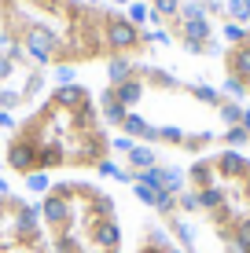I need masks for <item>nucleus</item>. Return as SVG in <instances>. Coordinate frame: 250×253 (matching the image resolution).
I'll return each instance as SVG.
<instances>
[{
    "instance_id": "obj_1",
    "label": "nucleus",
    "mask_w": 250,
    "mask_h": 253,
    "mask_svg": "<svg viewBox=\"0 0 250 253\" xmlns=\"http://www.w3.org/2000/svg\"><path fill=\"white\" fill-rule=\"evenodd\" d=\"M4 169L22 184L33 176L55 172H92V176H118L114 132L103 125L100 99L81 107H63L51 95L30 107L4 139Z\"/></svg>"
},
{
    "instance_id": "obj_2",
    "label": "nucleus",
    "mask_w": 250,
    "mask_h": 253,
    "mask_svg": "<svg viewBox=\"0 0 250 253\" xmlns=\"http://www.w3.org/2000/svg\"><path fill=\"white\" fill-rule=\"evenodd\" d=\"M33 206L51 253H125L118 202L96 180H51Z\"/></svg>"
},
{
    "instance_id": "obj_3",
    "label": "nucleus",
    "mask_w": 250,
    "mask_h": 253,
    "mask_svg": "<svg viewBox=\"0 0 250 253\" xmlns=\"http://www.w3.org/2000/svg\"><path fill=\"white\" fill-rule=\"evenodd\" d=\"M103 44H107L110 55H129V59H133V51L148 48L144 44V30L133 26L125 15H118V11L103 15Z\"/></svg>"
},
{
    "instance_id": "obj_4",
    "label": "nucleus",
    "mask_w": 250,
    "mask_h": 253,
    "mask_svg": "<svg viewBox=\"0 0 250 253\" xmlns=\"http://www.w3.org/2000/svg\"><path fill=\"white\" fill-rule=\"evenodd\" d=\"M133 253H184V250H180L177 242L158 228V224H148V228L140 231V239H136V250Z\"/></svg>"
},
{
    "instance_id": "obj_5",
    "label": "nucleus",
    "mask_w": 250,
    "mask_h": 253,
    "mask_svg": "<svg viewBox=\"0 0 250 253\" xmlns=\"http://www.w3.org/2000/svg\"><path fill=\"white\" fill-rule=\"evenodd\" d=\"M225 77H236V81L250 77V41L225 51Z\"/></svg>"
},
{
    "instance_id": "obj_6",
    "label": "nucleus",
    "mask_w": 250,
    "mask_h": 253,
    "mask_svg": "<svg viewBox=\"0 0 250 253\" xmlns=\"http://www.w3.org/2000/svg\"><path fill=\"white\" fill-rule=\"evenodd\" d=\"M225 19L236 26H247L250 22V0H225Z\"/></svg>"
},
{
    "instance_id": "obj_7",
    "label": "nucleus",
    "mask_w": 250,
    "mask_h": 253,
    "mask_svg": "<svg viewBox=\"0 0 250 253\" xmlns=\"http://www.w3.org/2000/svg\"><path fill=\"white\" fill-rule=\"evenodd\" d=\"M221 33H225V41H228L232 48L250 41V30H247V26H236V22H225V30H221Z\"/></svg>"
},
{
    "instance_id": "obj_8",
    "label": "nucleus",
    "mask_w": 250,
    "mask_h": 253,
    "mask_svg": "<svg viewBox=\"0 0 250 253\" xmlns=\"http://www.w3.org/2000/svg\"><path fill=\"white\" fill-rule=\"evenodd\" d=\"M180 22H192V19H206V4L202 0H188V4H180Z\"/></svg>"
},
{
    "instance_id": "obj_9",
    "label": "nucleus",
    "mask_w": 250,
    "mask_h": 253,
    "mask_svg": "<svg viewBox=\"0 0 250 253\" xmlns=\"http://www.w3.org/2000/svg\"><path fill=\"white\" fill-rule=\"evenodd\" d=\"M148 15H151V7H148V4H136V0H133V4H129V15H125V19L133 22V26H140V30H144Z\"/></svg>"
},
{
    "instance_id": "obj_10",
    "label": "nucleus",
    "mask_w": 250,
    "mask_h": 253,
    "mask_svg": "<svg viewBox=\"0 0 250 253\" xmlns=\"http://www.w3.org/2000/svg\"><path fill=\"white\" fill-rule=\"evenodd\" d=\"M154 11H158L162 19H177L180 15V0H154Z\"/></svg>"
},
{
    "instance_id": "obj_11",
    "label": "nucleus",
    "mask_w": 250,
    "mask_h": 253,
    "mask_svg": "<svg viewBox=\"0 0 250 253\" xmlns=\"http://www.w3.org/2000/svg\"><path fill=\"white\" fill-rule=\"evenodd\" d=\"M15 70H19V66H15L11 59L4 55V51H0V88H4V84H7V81L15 77Z\"/></svg>"
},
{
    "instance_id": "obj_12",
    "label": "nucleus",
    "mask_w": 250,
    "mask_h": 253,
    "mask_svg": "<svg viewBox=\"0 0 250 253\" xmlns=\"http://www.w3.org/2000/svg\"><path fill=\"white\" fill-rule=\"evenodd\" d=\"M206 4V15H225V0H202Z\"/></svg>"
},
{
    "instance_id": "obj_13",
    "label": "nucleus",
    "mask_w": 250,
    "mask_h": 253,
    "mask_svg": "<svg viewBox=\"0 0 250 253\" xmlns=\"http://www.w3.org/2000/svg\"><path fill=\"white\" fill-rule=\"evenodd\" d=\"M243 128L250 132V107H247V114H243Z\"/></svg>"
},
{
    "instance_id": "obj_14",
    "label": "nucleus",
    "mask_w": 250,
    "mask_h": 253,
    "mask_svg": "<svg viewBox=\"0 0 250 253\" xmlns=\"http://www.w3.org/2000/svg\"><path fill=\"white\" fill-rule=\"evenodd\" d=\"M110 4H129V0H110Z\"/></svg>"
},
{
    "instance_id": "obj_15",
    "label": "nucleus",
    "mask_w": 250,
    "mask_h": 253,
    "mask_svg": "<svg viewBox=\"0 0 250 253\" xmlns=\"http://www.w3.org/2000/svg\"><path fill=\"white\" fill-rule=\"evenodd\" d=\"M89 4H100V0H89Z\"/></svg>"
}]
</instances>
